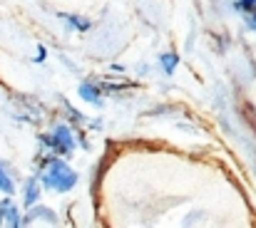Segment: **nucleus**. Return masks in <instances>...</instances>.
<instances>
[{
    "label": "nucleus",
    "instance_id": "nucleus-11",
    "mask_svg": "<svg viewBox=\"0 0 256 228\" xmlns=\"http://www.w3.org/2000/svg\"><path fill=\"white\" fill-rule=\"evenodd\" d=\"M42 60H45V50L40 47V50H38V62H42Z\"/></svg>",
    "mask_w": 256,
    "mask_h": 228
},
{
    "label": "nucleus",
    "instance_id": "nucleus-8",
    "mask_svg": "<svg viewBox=\"0 0 256 228\" xmlns=\"http://www.w3.org/2000/svg\"><path fill=\"white\" fill-rule=\"evenodd\" d=\"M162 67H164V72L167 75H174V70H176V65H179V57L174 55V52H167V55H162Z\"/></svg>",
    "mask_w": 256,
    "mask_h": 228
},
{
    "label": "nucleus",
    "instance_id": "nucleus-7",
    "mask_svg": "<svg viewBox=\"0 0 256 228\" xmlns=\"http://www.w3.org/2000/svg\"><path fill=\"white\" fill-rule=\"evenodd\" d=\"M0 191H2L5 196H10V194L15 191V181L10 179V174H8V169L2 166V161H0Z\"/></svg>",
    "mask_w": 256,
    "mask_h": 228
},
{
    "label": "nucleus",
    "instance_id": "nucleus-1",
    "mask_svg": "<svg viewBox=\"0 0 256 228\" xmlns=\"http://www.w3.org/2000/svg\"><path fill=\"white\" fill-rule=\"evenodd\" d=\"M42 184H45V189H50V191L65 194V191L75 189L78 174H75L62 159H50L48 166H45V174H42Z\"/></svg>",
    "mask_w": 256,
    "mask_h": 228
},
{
    "label": "nucleus",
    "instance_id": "nucleus-2",
    "mask_svg": "<svg viewBox=\"0 0 256 228\" xmlns=\"http://www.w3.org/2000/svg\"><path fill=\"white\" fill-rule=\"evenodd\" d=\"M42 139H45V144L52 147L55 154H70L75 149V137H72V132H70L65 124L55 127L52 134H50V137H42Z\"/></svg>",
    "mask_w": 256,
    "mask_h": 228
},
{
    "label": "nucleus",
    "instance_id": "nucleus-5",
    "mask_svg": "<svg viewBox=\"0 0 256 228\" xmlns=\"http://www.w3.org/2000/svg\"><path fill=\"white\" fill-rule=\"evenodd\" d=\"M38 199H40V181L38 179H28L25 189H22V204L30 209V206L38 204Z\"/></svg>",
    "mask_w": 256,
    "mask_h": 228
},
{
    "label": "nucleus",
    "instance_id": "nucleus-4",
    "mask_svg": "<svg viewBox=\"0 0 256 228\" xmlns=\"http://www.w3.org/2000/svg\"><path fill=\"white\" fill-rule=\"evenodd\" d=\"M35 221H42V224H48V226H52V224H58V216L50 211V209H45V206H30V214L22 219V226L25 224H35Z\"/></svg>",
    "mask_w": 256,
    "mask_h": 228
},
{
    "label": "nucleus",
    "instance_id": "nucleus-10",
    "mask_svg": "<svg viewBox=\"0 0 256 228\" xmlns=\"http://www.w3.org/2000/svg\"><path fill=\"white\" fill-rule=\"evenodd\" d=\"M246 20H249V27H254L256 30V2L246 10Z\"/></svg>",
    "mask_w": 256,
    "mask_h": 228
},
{
    "label": "nucleus",
    "instance_id": "nucleus-9",
    "mask_svg": "<svg viewBox=\"0 0 256 228\" xmlns=\"http://www.w3.org/2000/svg\"><path fill=\"white\" fill-rule=\"evenodd\" d=\"M65 20H68V25L70 27H78V30H90V20H85V17H75V15H65Z\"/></svg>",
    "mask_w": 256,
    "mask_h": 228
},
{
    "label": "nucleus",
    "instance_id": "nucleus-3",
    "mask_svg": "<svg viewBox=\"0 0 256 228\" xmlns=\"http://www.w3.org/2000/svg\"><path fill=\"white\" fill-rule=\"evenodd\" d=\"M0 226H12V228L22 226V216H20V211H18L12 199H2L0 201Z\"/></svg>",
    "mask_w": 256,
    "mask_h": 228
},
{
    "label": "nucleus",
    "instance_id": "nucleus-6",
    "mask_svg": "<svg viewBox=\"0 0 256 228\" xmlns=\"http://www.w3.org/2000/svg\"><path fill=\"white\" fill-rule=\"evenodd\" d=\"M80 97H82L85 102H97V99H100V87H97L94 82H82V84H80Z\"/></svg>",
    "mask_w": 256,
    "mask_h": 228
}]
</instances>
